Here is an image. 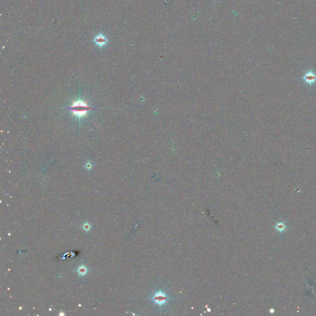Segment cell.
Segmentation results:
<instances>
[{
	"label": "cell",
	"mask_w": 316,
	"mask_h": 316,
	"mask_svg": "<svg viewBox=\"0 0 316 316\" xmlns=\"http://www.w3.org/2000/svg\"><path fill=\"white\" fill-rule=\"evenodd\" d=\"M154 298H155V300L156 301V302L159 303V304H163V303L165 302L166 300H167V297H166L163 293H157Z\"/></svg>",
	"instance_id": "4"
},
{
	"label": "cell",
	"mask_w": 316,
	"mask_h": 316,
	"mask_svg": "<svg viewBox=\"0 0 316 316\" xmlns=\"http://www.w3.org/2000/svg\"><path fill=\"white\" fill-rule=\"evenodd\" d=\"M302 79L309 85H313L316 82V74L313 71H309L306 72L304 76L302 77Z\"/></svg>",
	"instance_id": "3"
},
{
	"label": "cell",
	"mask_w": 316,
	"mask_h": 316,
	"mask_svg": "<svg viewBox=\"0 0 316 316\" xmlns=\"http://www.w3.org/2000/svg\"><path fill=\"white\" fill-rule=\"evenodd\" d=\"M92 108L86 101L81 100L73 101L71 106L70 109L72 115L78 119L87 116L88 113Z\"/></svg>",
	"instance_id": "1"
},
{
	"label": "cell",
	"mask_w": 316,
	"mask_h": 316,
	"mask_svg": "<svg viewBox=\"0 0 316 316\" xmlns=\"http://www.w3.org/2000/svg\"><path fill=\"white\" fill-rule=\"evenodd\" d=\"M286 228H287V227H286L284 222H278L274 226V229L277 232H278L279 233L284 232Z\"/></svg>",
	"instance_id": "5"
},
{
	"label": "cell",
	"mask_w": 316,
	"mask_h": 316,
	"mask_svg": "<svg viewBox=\"0 0 316 316\" xmlns=\"http://www.w3.org/2000/svg\"><path fill=\"white\" fill-rule=\"evenodd\" d=\"M93 41L97 46L100 47L101 48H102V47H104L109 42V40L108 39L107 37L101 32H100L99 34H98L97 35L94 37Z\"/></svg>",
	"instance_id": "2"
}]
</instances>
